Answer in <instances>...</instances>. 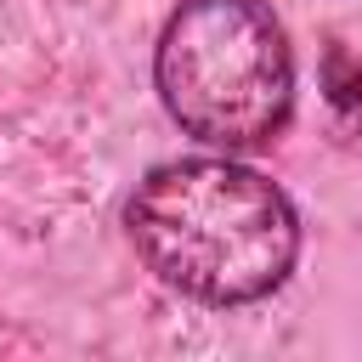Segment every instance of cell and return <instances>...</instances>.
Masks as SVG:
<instances>
[{
    "instance_id": "obj_1",
    "label": "cell",
    "mask_w": 362,
    "mask_h": 362,
    "mask_svg": "<svg viewBox=\"0 0 362 362\" xmlns=\"http://www.w3.org/2000/svg\"><path fill=\"white\" fill-rule=\"evenodd\" d=\"M136 260L198 305L272 300L300 260L294 198L232 153L164 158L124 198Z\"/></svg>"
},
{
    "instance_id": "obj_2",
    "label": "cell",
    "mask_w": 362,
    "mask_h": 362,
    "mask_svg": "<svg viewBox=\"0 0 362 362\" xmlns=\"http://www.w3.org/2000/svg\"><path fill=\"white\" fill-rule=\"evenodd\" d=\"M153 90L215 153L272 147L294 119V45L266 0H181L153 45Z\"/></svg>"
}]
</instances>
